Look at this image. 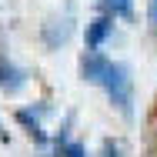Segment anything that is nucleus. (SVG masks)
<instances>
[{
  "instance_id": "1",
  "label": "nucleus",
  "mask_w": 157,
  "mask_h": 157,
  "mask_svg": "<svg viewBox=\"0 0 157 157\" xmlns=\"http://www.w3.org/2000/svg\"><path fill=\"white\" fill-rule=\"evenodd\" d=\"M100 87L107 90L110 104H114L124 117L134 114V84H130V70H127L124 63H114V60H110V70L104 74Z\"/></svg>"
},
{
  "instance_id": "2",
  "label": "nucleus",
  "mask_w": 157,
  "mask_h": 157,
  "mask_svg": "<svg viewBox=\"0 0 157 157\" xmlns=\"http://www.w3.org/2000/svg\"><path fill=\"white\" fill-rule=\"evenodd\" d=\"M107 70H110V60H107L104 54H97V50H87V54H84V60H80V74H84L87 84H97V87H100V80H104Z\"/></svg>"
},
{
  "instance_id": "3",
  "label": "nucleus",
  "mask_w": 157,
  "mask_h": 157,
  "mask_svg": "<svg viewBox=\"0 0 157 157\" xmlns=\"http://www.w3.org/2000/svg\"><path fill=\"white\" fill-rule=\"evenodd\" d=\"M110 30H114V17H107V13L94 17V20L87 24V50H97V47L110 37Z\"/></svg>"
},
{
  "instance_id": "4",
  "label": "nucleus",
  "mask_w": 157,
  "mask_h": 157,
  "mask_svg": "<svg viewBox=\"0 0 157 157\" xmlns=\"http://www.w3.org/2000/svg\"><path fill=\"white\" fill-rule=\"evenodd\" d=\"M97 7H100V13H107V17H130L134 13V0H97Z\"/></svg>"
},
{
  "instance_id": "5",
  "label": "nucleus",
  "mask_w": 157,
  "mask_h": 157,
  "mask_svg": "<svg viewBox=\"0 0 157 157\" xmlns=\"http://www.w3.org/2000/svg\"><path fill=\"white\" fill-rule=\"evenodd\" d=\"M17 121L30 130V137H37V140H44V134H40V121H37V114H30V110H17Z\"/></svg>"
},
{
  "instance_id": "6",
  "label": "nucleus",
  "mask_w": 157,
  "mask_h": 157,
  "mask_svg": "<svg viewBox=\"0 0 157 157\" xmlns=\"http://www.w3.org/2000/svg\"><path fill=\"white\" fill-rule=\"evenodd\" d=\"M60 157H84V147H80L77 140H67L60 147Z\"/></svg>"
},
{
  "instance_id": "7",
  "label": "nucleus",
  "mask_w": 157,
  "mask_h": 157,
  "mask_svg": "<svg viewBox=\"0 0 157 157\" xmlns=\"http://www.w3.org/2000/svg\"><path fill=\"white\" fill-rule=\"evenodd\" d=\"M147 24H151V30L157 33V0H147Z\"/></svg>"
},
{
  "instance_id": "8",
  "label": "nucleus",
  "mask_w": 157,
  "mask_h": 157,
  "mask_svg": "<svg viewBox=\"0 0 157 157\" xmlns=\"http://www.w3.org/2000/svg\"><path fill=\"white\" fill-rule=\"evenodd\" d=\"M104 157H124L121 154V144L117 140H104Z\"/></svg>"
},
{
  "instance_id": "9",
  "label": "nucleus",
  "mask_w": 157,
  "mask_h": 157,
  "mask_svg": "<svg viewBox=\"0 0 157 157\" xmlns=\"http://www.w3.org/2000/svg\"><path fill=\"white\" fill-rule=\"evenodd\" d=\"M0 140H7V130H3V124H0Z\"/></svg>"
}]
</instances>
